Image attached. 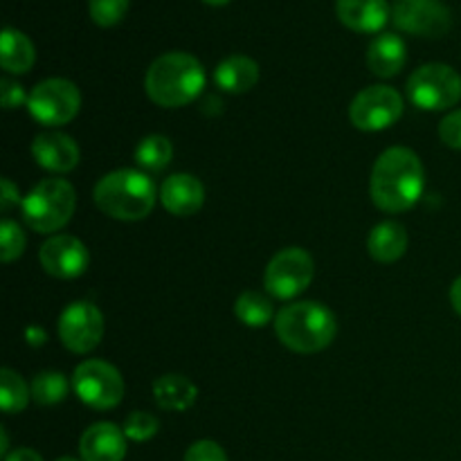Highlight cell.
I'll return each instance as SVG.
<instances>
[{
  "label": "cell",
  "instance_id": "cell-22",
  "mask_svg": "<svg viewBox=\"0 0 461 461\" xmlns=\"http://www.w3.org/2000/svg\"><path fill=\"white\" fill-rule=\"evenodd\" d=\"M36 61V50L23 32L7 27L0 41V63L12 75H25Z\"/></svg>",
  "mask_w": 461,
  "mask_h": 461
},
{
  "label": "cell",
  "instance_id": "cell-17",
  "mask_svg": "<svg viewBox=\"0 0 461 461\" xmlns=\"http://www.w3.org/2000/svg\"><path fill=\"white\" fill-rule=\"evenodd\" d=\"M79 453L84 461H122L126 457V435L115 423H95L81 435Z\"/></svg>",
  "mask_w": 461,
  "mask_h": 461
},
{
  "label": "cell",
  "instance_id": "cell-28",
  "mask_svg": "<svg viewBox=\"0 0 461 461\" xmlns=\"http://www.w3.org/2000/svg\"><path fill=\"white\" fill-rule=\"evenodd\" d=\"M129 12V0H88V14L99 27H115Z\"/></svg>",
  "mask_w": 461,
  "mask_h": 461
},
{
  "label": "cell",
  "instance_id": "cell-24",
  "mask_svg": "<svg viewBox=\"0 0 461 461\" xmlns=\"http://www.w3.org/2000/svg\"><path fill=\"white\" fill-rule=\"evenodd\" d=\"M174 158V147L165 135H149L135 149V162L144 171H162Z\"/></svg>",
  "mask_w": 461,
  "mask_h": 461
},
{
  "label": "cell",
  "instance_id": "cell-25",
  "mask_svg": "<svg viewBox=\"0 0 461 461\" xmlns=\"http://www.w3.org/2000/svg\"><path fill=\"white\" fill-rule=\"evenodd\" d=\"M32 399V390L14 369L0 372V405L7 414L23 412Z\"/></svg>",
  "mask_w": 461,
  "mask_h": 461
},
{
  "label": "cell",
  "instance_id": "cell-9",
  "mask_svg": "<svg viewBox=\"0 0 461 461\" xmlns=\"http://www.w3.org/2000/svg\"><path fill=\"white\" fill-rule=\"evenodd\" d=\"M81 108V95L72 81L45 79L27 97V111L39 124L63 126L75 120Z\"/></svg>",
  "mask_w": 461,
  "mask_h": 461
},
{
  "label": "cell",
  "instance_id": "cell-26",
  "mask_svg": "<svg viewBox=\"0 0 461 461\" xmlns=\"http://www.w3.org/2000/svg\"><path fill=\"white\" fill-rule=\"evenodd\" d=\"M32 399L41 405H57L70 392V383L61 372H43L34 376L30 385Z\"/></svg>",
  "mask_w": 461,
  "mask_h": 461
},
{
  "label": "cell",
  "instance_id": "cell-14",
  "mask_svg": "<svg viewBox=\"0 0 461 461\" xmlns=\"http://www.w3.org/2000/svg\"><path fill=\"white\" fill-rule=\"evenodd\" d=\"M32 156L36 165L54 174H68L79 165V147L75 140L59 131H45L39 133L32 142Z\"/></svg>",
  "mask_w": 461,
  "mask_h": 461
},
{
  "label": "cell",
  "instance_id": "cell-37",
  "mask_svg": "<svg viewBox=\"0 0 461 461\" xmlns=\"http://www.w3.org/2000/svg\"><path fill=\"white\" fill-rule=\"evenodd\" d=\"M57 461H77V459H72V457H61V459H57Z\"/></svg>",
  "mask_w": 461,
  "mask_h": 461
},
{
  "label": "cell",
  "instance_id": "cell-15",
  "mask_svg": "<svg viewBox=\"0 0 461 461\" xmlns=\"http://www.w3.org/2000/svg\"><path fill=\"white\" fill-rule=\"evenodd\" d=\"M160 201L169 214L194 216L205 203V187L192 174H174L162 183Z\"/></svg>",
  "mask_w": 461,
  "mask_h": 461
},
{
  "label": "cell",
  "instance_id": "cell-19",
  "mask_svg": "<svg viewBox=\"0 0 461 461\" xmlns=\"http://www.w3.org/2000/svg\"><path fill=\"white\" fill-rule=\"evenodd\" d=\"M259 81V66L255 59L243 57V54H232L223 59L214 70V84L223 93L243 95L252 90Z\"/></svg>",
  "mask_w": 461,
  "mask_h": 461
},
{
  "label": "cell",
  "instance_id": "cell-4",
  "mask_svg": "<svg viewBox=\"0 0 461 461\" xmlns=\"http://www.w3.org/2000/svg\"><path fill=\"white\" fill-rule=\"evenodd\" d=\"M158 189L144 171L117 169L95 185V203L106 216L117 221H142L151 214Z\"/></svg>",
  "mask_w": 461,
  "mask_h": 461
},
{
  "label": "cell",
  "instance_id": "cell-29",
  "mask_svg": "<svg viewBox=\"0 0 461 461\" xmlns=\"http://www.w3.org/2000/svg\"><path fill=\"white\" fill-rule=\"evenodd\" d=\"M158 430H160L158 419L149 412H140V410L131 412L124 421V435L131 441H138V444L140 441L153 439L158 435Z\"/></svg>",
  "mask_w": 461,
  "mask_h": 461
},
{
  "label": "cell",
  "instance_id": "cell-10",
  "mask_svg": "<svg viewBox=\"0 0 461 461\" xmlns=\"http://www.w3.org/2000/svg\"><path fill=\"white\" fill-rule=\"evenodd\" d=\"M401 115H403V97L392 86H369L356 95L349 106L351 124L367 133L390 129Z\"/></svg>",
  "mask_w": 461,
  "mask_h": 461
},
{
  "label": "cell",
  "instance_id": "cell-1",
  "mask_svg": "<svg viewBox=\"0 0 461 461\" xmlns=\"http://www.w3.org/2000/svg\"><path fill=\"white\" fill-rule=\"evenodd\" d=\"M426 187V171L412 149L392 147L374 162L369 194L378 210L399 214L414 207Z\"/></svg>",
  "mask_w": 461,
  "mask_h": 461
},
{
  "label": "cell",
  "instance_id": "cell-30",
  "mask_svg": "<svg viewBox=\"0 0 461 461\" xmlns=\"http://www.w3.org/2000/svg\"><path fill=\"white\" fill-rule=\"evenodd\" d=\"M439 138L446 147L461 151V108L448 113L439 124Z\"/></svg>",
  "mask_w": 461,
  "mask_h": 461
},
{
  "label": "cell",
  "instance_id": "cell-5",
  "mask_svg": "<svg viewBox=\"0 0 461 461\" xmlns=\"http://www.w3.org/2000/svg\"><path fill=\"white\" fill-rule=\"evenodd\" d=\"M75 187L63 178L41 180L21 203L23 219L34 232L52 234L66 228L75 214Z\"/></svg>",
  "mask_w": 461,
  "mask_h": 461
},
{
  "label": "cell",
  "instance_id": "cell-12",
  "mask_svg": "<svg viewBox=\"0 0 461 461\" xmlns=\"http://www.w3.org/2000/svg\"><path fill=\"white\" fill-rule=\"evenodd\" d=\"M392 21L401 32L426 39H439L453 25V16L441 0H396Z\"/></svg>",
  "mask_w": 461,
  "mask_h": 461
},
{
  "label": "cell",
  "instance_id": "cell-3",
  "mask_svg": "<svg viewBox=\"0 0 461 461\" xmlns=\"http://www.w3.org/2000/svg\"><path fill=\"white\" fill-rule=\"evenodd\" d=\"M275 333L291 351L318 354L336 340L338 322L320 302H293L275 315Z\"/></svg>",
  "mask_w": 461,
  "mask_h": 461
},
{
  "label": "cell",
  "instance_id": "cell-34",
  "mask_svg": "<svg viewBox=\"0 0 461 461\" xmlns=\"http://www.w3.org/2000/svg\"><path fill=\"white\" fill-rule=\"evenodd\" d=\"M5 461H43V459H41V455L34 453V450L16 448L14 453L5 455Z\"/></svg>",
  "mask_w": 461,
  "mask_h": 461
},
{
  "label": "cell",
  "instance_id": "cell-23",
  "mask_svg": "<svg viewBox=\"0 0 461 461\" xmlns=\"http://www.w3.org/2000/svg\"><path fill=\"white\" fill-rule=\"evenodd\" d=\"M234 315H237L239 322H243L246 327L261 329L273 320L275 311L264 293L246 291L239 295L237 304H234Z\"/></svg>",
  "mask_w": 461,
  "mask_h": 461
},
{
  "label": "cell",
  "instance_id": "cell-18",
  "mask_svg": "<svg viewBox=\"0 0 461 461\" xmlns=\"http://www.w3.org/2000/svg\"><path fill=\"white\" fill-rule=\"evenodd\" d=\"M408 61V48L399 34H381L367 50V66L376 77L390 79L403 70Z\"/></svg>",
  "mask_w": 461,
  "mask_h": 461
},
{
  "label": "cell",
  "instance_id": "cell-2",
  "mask_svg": "<svg viewBox=\"0 0 461 461\" xmlns=\"http://www.w3.org/2000/svg\"><path fill=\"white\" fill-rule=\"evenodd\" d=\"M144 88L158 106H187L205 88V68L187 52H167L151 63Z\"/></svg>",
  "mask_w": 461,
  "mask_h": 461
},
{
  "label": "cell",
  "instance_id": "cell-16",
  "mask_svg": "<svg viewBox=\"0 0 461 461\" xmlns=\"http://www.w3.org/2000/svg\"><path fill=\"white\" fill-rule=\"evenodd\" d=\"M338 21L360 34H376L387 25L392 7L387 0H338Z\"/></svg>",
  "mask_w": 461,
  "mask_h": 461
},
{
  "label": "cell",
  "instance_id": "cell-33",
  "mask_svg": "<svg viewBox=\"0 0 461 461\" xmlns=\"http://www.w3.org/2000/svg\"><path fill=\"white\" fill-rule=\"evenodd\" d=\"M3 196H0V205H3L5 212L12 210L14 205H18L21 201V194H18V187L9 178H3Z\"/></svg>",
  "mask_w": 461,
  "mask_h": 461
},
{
  "label": "cell",
  "instance_id": "cell-20",
  "mask_svg": "<svg viewBox=\"0 0 461 461\" xmlns=\"http://www.w3.org/2000/svg\"><path fill=\"white\" fill-rule=\"evenodd\" d=\"M408 230L396 221H383L376 228L369 232L367 250L372 259L381 261V264H394L408 250Z\"/></svg>",
  "mask_w": 461,
  "mask_h": 461
},
{
  "label": "cell",
  "instance_id": "cell-11",
  "mask_svg": "<svg viewBox=\"0 0 461 461\" xmlns=\"http://www.w3.org/2000/svg\"><path fill=\"white\" fill-rule=\"evenodd\" d=\"M59 338L72 354H88L104 338V315L90 302H72L59 318Z\"/></svg>",
  "mask_w": 461,
  "mask_h": 461
},
{
  "label": "cell",
  "instance_id": "cell-32",
  "mask_svg": "<svg viewBox=\"0 0 461 461\" xmlns=\"http://www.w3.org/2000/svg\"><path fill=\"white\" fill-rule=\"evenodd\" d=\"M27 97H30V95H25L21 84H16V81L12 79L0 81V99H3V106L7 108V111L27 104Z\"/></svg>",
  "mask_w": 461,
  "mask_h": 461
},
{
  "label": "cell",
  "instance_id": "cell-21",
  "mask_svg": "<svg viewBox=\"0 0 461 461\" xmlns=\"http://www.w3.org/2000/svg\"><path fill=\"white\" fill-rule=\"evenodd\" d=\"M153 399L158 408L167 412H185L198 399V390L183 374H167L153 383Z\"/></svg>",
  "mask_w": 461,
  "mask_h": 461
},
{
  "label": "cell",
  "instance_id": "cell-27",
  "mask_svg": "<svg viewBox=\"0 0 461 461\" xmlns=\"http://www.w3.org/2000/svg\"><path fill=\"white\" fill-rule=\"evenodd\" d=\"M25 232H23V228L16 221L5 219L3 223H0V259H3L5 264L18 259V257L25 252Z\"/></svg>",
  "mask_w": 461,
  "mask_h": 461
},
{
  "label": "cell",
  "instance_id": "cell-13",
  "mask_svg": "<svg viewBox=\"0 0 461 461\" xmlns=\"http://www.w3.org/2000/svg\"><path fill=\"white\" fill-rule=\"evenodd\" d=\"M41 266L57 279H77L88 270V248L70 234H54L41 246Z\"/></svg>",
  "mask_w": 461,
  "mask_h": 461
},
{
  "label": "cell",
  "instance_id": "cell-6",
  "mask_svg": "<svg viewBox=\"0 0 461 461\" xmlns=\"http://www.w3.org/2000/svg\"><path fill=\"white\" fill-rule=\"evenodd\" d=\"M408 97L421 111H448L461 99V77L446 63H426L408 79Z\"/></svg>",
  "mask_w": 461,
  "mask_h": 461
},
{
  "label": "cell",
  "instance_id": "cell-8",
  "mask_svg": "<svg viewBox=\"0 0 461 461\" xmlns=\"http://www.w3.org/2000/svg\"><path fill=\"white\" fill-rule=\"evenodd\" d=\"M72 390L88 408L111 410L124 399V378L104 360H86L75 369Z\"/></svg>",
  "mask_w": 461,
  "mask_h": 461
},
{
  "label": "cell",
  "instance_id": "cell-7",
  "mask_svg": "<svg viewBox=\"0 0 461 461\" xmlns=\"http://www.w3.org/2000/svg\"><path fill=\"white\" fill-rule=\"evenodd\" d=\"M315 275L313 257L302 248H284L268 261L264 286L277 300H293L311 286Z\"/></svg>",
  "mask_w": 461,
  "mask_h": 461
},
{
  "label": "cell",
  "instance_id": "cell-35",
  "mask_svg": "<svg viewBox=\"0 0 461 461\" xmlns=\"http://www.w3.org/2000/svg\"><path fill=\"white\" fill-rule=\"evenodd\" d=\"M450 304H453V309L457 311L461 318V277L455 279L453 286H450Z\"/></svg>",
  "mask_w": 461,
  "mask_h": 461
},
{
  "label": "cell",
  "instance_id": "cell-31",
  "mask_svg": "<svg viewBox=\"0 0 461 461\" xmlns=\"http://www.w3.org/2000/svg\"><path fill=\"white\" fill-rule=\"evenodd\" d=\"M183 461H228V457H225L223 448L219 444L203 439L189 446Z\"/></svg>",
  "mask_w": 461,
  "mask_h": 461
},
{
  "label": "cell",
  "instance_id": "cell-36",
  "mask_svg": "<svg viewBox=\"0 0 461 461\" xmlns=\"http://www.w3.org/2000/svg\"><path fill=\"white\" fill-rule=\"evenodd\" d=\"M203 3H207V5H214V7H221V5H228L230 0H203Z\"/></svg>",
  "mask_w": 461,
  "mask_h": 461
}]
</instances>
